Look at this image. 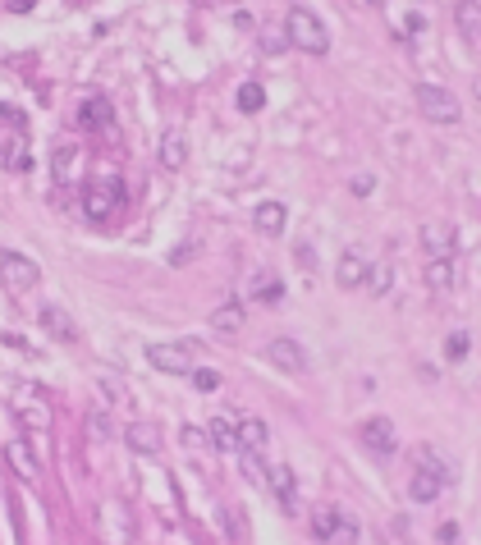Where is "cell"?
<instances>
[{
    "mask_svg": "<svg viewBox=\"0 0 481 545\" xmlns=\"http://www.w3.org/2000/svg\"><path fill=\"white\" fill-rule=\"evenodd\" d=\"M285 33H289V46H294V51H307V55H326L330 51L326 23L307 10V5H294V10L285 14Z\"/></svg>",
    "mask_w": 481,
    "mask_h": 545,
    "instance_id": "1",
    "label": "cell"
},
{
    "mask_svg": "<svg viewBox=\"0 0 481 545\" xmlns=\"http://www.w3.org/2000/svg\"><path fill=\"white\" fill-rule=\"evenodd\" d=\"M147 362L170 376H193L197 371V344L193 339H170V344H147Z\"/></svg>",
    "mask_w": 481,
    "mask_h": 545,
    "instance_id": "2",
    "label": "cell"
},
{
    "mask_svg": "<svg viewBox=\"0 0 481 545\" xmlns=\"http://www.w3.org/2000/svg\"><path fill=\"white\" fill-rule=\"evenodd\" d=\"M120 202H124V184L115 175L92 179L88 193H83V211H88V220H97V225H106V220L120 211Z\"/></svg>",
    "mask_w": 481,
    "mask_h": 545,
    "instance_id": "3",
    "label": "cell"
},
{
    "mask_svg": "<svg viewBox=\"0 0 481 545\" xmlns=\"http://www.w3.org/2000/svg\"><path fill=\"white\" fill-rule=\"evenodd\" d=\"M417 110L427 124H454L459 120V97L440 83H417Z\"/></svg>",
    "mask_w": 481,
    "mask_h": 545,
    "instance_id": "4",
    "label": "cell"
},
{
    "mask_svg": "<svg viewBox=\"0 0 481 545\" xmlns=\"http://www.w3.org/2000/svg\"><path fill=\"white\" fill-rule=\"evenodd\" d=\"M37 262H28V257H19V252H0V284L10 289V294H28V289H37Z\"/></svg>",
    "mask_w": 481,
    "mask_h": 545,
    "instance_id": "5",
    "label": "cell"
},
{
    "mask_svg": "<svg viewBox=\"0 0 481 545\" xmlns=\"http://www.w3.org/2000/svg\"><path fill=\"white\" fill-rule=\"evenodd\" d=\"M0 161L10 165V170H28V133H23L19 115L0 120Z\"/></svg>",
    "mask_w": 481,
    "mask_h": 545,
    "instance_id": "6",
    "label": "cell"
},
{
    "mask_svg": "<svg viewBox=\"0 0 481 545\" xmlns=\"http://www.w3.org/2000/svg\"><path fill=\"white\" fill-rule=\"evenodd\" d=\"M358 440H362V449H367V454H376V458H390L394 445H399L390 417H367V422L358 426Z\"/></svg>",
    "mask_w": 481,
    "mask_h": 545,
    "instance_id": "7",
    "label": "cell"
},
{
    "mask_svg": "<svg viewBox=\"0 0 481 545\" xmlns=\"http://www.w3.org/2000/svg\"><path fill=\"white\" fill-rule=\"evenodd\" d=\"M266 358H271L280 371H289V376L307 371V353H303L298 339H271V344H266Z\"/></svg>",
    "mask_w": 481,
    "mask_h": 545,
    "instance_id": "8",
    "label": "cell"
},
{
    "mask_svg": "<svg viewBox=\"0 0 481 545\" xmlns=\"http://www.w3.org/2000/svg\"><path fill=\"white\" fill-rule=\"evenodd\" d=\"M367 271H372L367 252H362V248H349L344 257H339V271H335L339 289H362V284H367Z\"/></svg>",
    "mask_w": 481,
    "mask_h": 545,
    "instance_id": "9",
    "label": "cell"
},
{
    "mask_svg": "<svg viewBox=\"0 0 481 545\" xmlns=\"http://www.w3.org/2000/svg\"><path fill=\"white\" fill-rule=\"evenodd\" d=\"M454 23H459L463 42L481 55V0H459V5H454Z\"/></svg>",
    "mask_w": 481,
    "mask_h": 545,
    "instance_id": "10",
    "label": "cell"
},
{
    "mask_svg": "<svg viewBox=\"0 0 481 545\" xmlns=\"http://www.w3.org/2000/svg\"><path fill=\"white\" fill-rule=\"evenodd\" d=\"M266 486L275 491L280 509H285V513H298V481H294V468H285V463H275L271 477H266Z\"/></svg>",
    "mask_w": 481,
    "mask_h": 545,
    "instance_id": "11",
    "label": "cell"
},
{
    "mask_svg": "<svg viewBox=\"0 0 481 545\" xmlns=\"http://www.w3.org/2000/svg\"><path fill=\"white\" fill-rule=\"evenodd\" d=\"M445 486H449L445 477H436V472H422V468H413V481H408V500H413V504H436L440 495H445Z\"/></svg>",
    "mask_w": 481,
    "mask_h": 545,
    "instance_id": "12",
    "label": "cell"
},
{
    "mask_svg": "<svg viewBox=\"0 0 481 545\" xmlns=\"http://www.w3.org/2000/svg\"><path fill=\"white\" fill-rule=\"evenodd\" d=\"M124 440H129L133 454H161V426L156 422H129Z\"/></svg>",
    "mask_w": 481,
    "mask_h": 545,
    "instance_id": "13",
    "label": "cell"
},
{
    "mask_svg": "<svg viewBox=\"0 0 481 545\" xmlns=\"http://www.w3.org/2000/svg\"><path fill=\"white\" fill-rule=\"evenodd\" d=\"M271 431H266L262 417H239V454H262Z\"/></svg>",
    "mask_w": 481,
    "mask_h": 545,
    "instance_id": "14",
    "label": "cell"
},
{
    "mask_svg": "<svg viewBox=\"0 0 481 545\" xmlns=\"http://www.w3.org/2000/svg\"><path fill=\"white\" fill-rule=\"evenodd\" d=\"M42 326L51 330V335L60 339V344H74V339H78V326H74V317H69L65 307H55V303H46V307H42Z\"/></svg>",
    "mask_w": 481,
    "mask_h": 545,
    "instance_id": "15",
    "label": "cell"
},
{
    "mask_svg": "<svg viewBox=\"0 0 481 545\" xmlns=\"http://www.w3.org/2000/svg\"><path fill=\"white\" fill-rule=\"evenodd\" d=\"M78 161H83V156H78L74 142H60V147H55V156H51L55 184H74V179H78Z\"/></svg>",
    "mask_w": 481,
    "mask_h": 545,
    "instance_id": "16",
    "label": "cell"
},
{
    "mask_svg": "<svg viewBox=\"0 0 481 545\" xmlns=\"http://www.w3.org/2000/svg\"><path fill=\"white\" fill-rule=\"evenodd\" d=\"M184 161H188V138L184 129H170L161 138V165L165 170H184Z\"/></svg>",
    "mask_w": 481,
    "mask_h": 545,
    "instance_id": "17",
    "label": "cell"
},
{
    "mask_svg": "<svg viewBox=\"0 0 481 545\" xmlns=\"http://www.w3.org/2000/svg\"><path fill=\"white\" fill-rule=\"evenodd\" d=\"M339 527H344V513H339L335 504H321V509H312V536H317V541H335Z\"/></svg>",
    "mask_w": 481,
    "mask_h": 545,
    "instance_id": "18",
    "label": "cell"
},
{
    "mask_svg": "<svg viewBox=\"0 0 481 545\" xmlns=\"http://www.w3.org/2000/svg\"><path fill=\"white\" fill-rule=\"evenodd\" d=\"M78 120H83V129H110L115 110H110L106 97H88L83 101V110H78Z\"/></svg>",
    "mask_w": 481,
    "mask_h": 545,
    "instance_id": "19",
    "label": "cell"
},
{
    "mask_svg": "<svg viewBox=\"0 0 481 545\" xmlns=\"http://www.w3.org/2000/svg\"><path fill=\"white\" fill-rule=\"evenodd\" d=\"M427 289H436V294H449V289H454V257H431L427 262Z\"/></svg>",
    "mask_w": 481,
    "mask_h": 545,
    "instance_id": "20",
    "label": "cell"
},
{
    "mask_svg": "<svg viewBox=\"0 0 481 545\" xmlns=\"http://www.w3.org/2000/svg\"><path fill=\"white\" fill-rule=\"evenodd\" d=\"M422 248H427L431 257H454V234H449V225H427L422 229Z\"/></svg>",
    "mask_w": 481,
    "mask_h": 545,
    "instance_id": "21",
    "label": "cell"
},
{
    "mask_svg": "<svg viewBox=\"0 0 481 545\" xmlns=\"http://www.w3.org/2000/svg\"><path fill=\"white\" fill-rule=\"evenodd\" d=\"M252 225H257V234H280L285 229V207L280 202H262L252 211Z\"/></svg>",
    "mask_w": 481,
    "mask_h": 545,
    "instance_id": "22",
    "label": "cell"
},
{
    "mask_svg": "<svg viewBox=\"0 0 481 545\" xmlns=\"http://www.w3.org/2000/svg\"><path fill=\"white\" fill-rule=\"evenodd\" d=\"M211 330H216V335H239L243 330V307L239 303L216 307V312H211Z\"/></svg>",
    "mask_w": 481,
    "mask_h": 545,
    "instance_id": "23",
    "label": "cell"
},
{
    "mask_svg": "<svg viewBox=\"0 0 481 545\" xmlns=\"http://www.w3.org/2000/svg\"><path fill=\"white\" fill-rule=\"evenodd\" d=\"M211 440H216L220 454H239V422H230V417H216V422H211Z\"/></svg>",
    "mask_w": 481,
    "mask_h": 545,
    "instance_id": "24",
    "label": "cell"
},
{
    "mask_svg": "<svg viewBox=\"0 0 481 545\" xmlns=\"http://www.w3.org/2000/svg\"><path fill=\"white\" fill-rule=\"evenodd\" d=\"M417 468H422V472H436V477H445V481H454V468H449L445 458H440L436 445H422V449H417Z\"/></svg>",
    "mask_w": 481,
    "mask_h": 545,
    "instance_id": "25",
    "label": "cell"
},
{
    "mask_svg": "<svg viewBox=\"0 0 481 545\" xmlns=\"http://www.w3.org/2000/svg\"><path fill=\"white\" fill-rule=\"evenodd\" d=\"M252 294L262 298V303H280V298H285V284H280V275H257V280H252Z\"/></svg>",
    "mask_w": 481,
    "mask_h": 545,
    "instance_id": "26",
    "label": "cell"
},
{
    "mask_svg": "<svg viewBox=\"0 0 481 545\" xmlns=\"http://www.w3.org/2000/svg\"><path fill=\"white\" fill-rule=\"evenodd\" d=\"M262 106H266L262 83H243V88H239V110H243V115H257Z\"/></svg>",
    "mask_w": 481,
    "mask_h": 545,
    "instance_id": "27",
    "label": "cell"
},
{
    "mask_svg": "<svg viewBox=\"0 0 481 545\" xmlns=\"http://www.w3.org/2000/svg\"><path fill=\"white\" fill-rule=\"evenodd\" d=\"M10 463L23 472V477H37V458L28 454V445H23V440H14V445H10Z\"/></svg>",
    "mask_w": 481,
    "mask_h": 545,
    "instance_id": "28",
    "label": "cell"
},
{
    "mask_svg": "<svg viewBox=\"0 0 481 545\" xmlns=\"http://www.w3.org/2000/svg\"><path fill=\"white\" fill-rule=\"evenodd\" d=\"M394 284V271L385 262H372V271H367V289H372V294H385V289H390Z\"/></svg>",
    "mask_w": 481,
    "mask_h": 545,
    "instance_id": "29",
    "label": "cell"
},
{
    "mask_svg": "<svg viewBox=\"0 0 481 545\" xmlns=\"http://www.w3.org/2000/svg\"><path fill=\"white\" fill-rule=\"evenodd\" d=\"M468 344H472L468 330H454V335L445 339V358L449 362H463V358H468Z\"/></svg>",
    "mask_w": 481,
    "mask_h": 545,
    "instance_id": "30",
    "label": "cell"
},
{
    "mask_svg": "<svg viewBox=\"0 0 481 545\" xmlns=\"http://www.w3.org/2000/svg\"><path fill=\"white\" fill-rule=\"evenodd\" d=\"M289 46V33L285 28H262V51L266 55H280Z\"/></svg>",
    "mask_w": 481,
    "mask_h": 545,
    "instance_id": "31",
    "label": "cell"
},
{
    "mask_svg": "<svg viewBox=\"0 0 481 545\" xmlns=\"http://www.w3.org/2000/svg\"><path fill=\"white\" fill-rule=\"evenodd\" d=\"M220 381H225V376H220V371H211V367H197V371H193V385H197L202 394L220 390Z\"/></svg>",
    "mask_w": 481,
    "mask_h": 545,
    "instance_id": "32",
    "label": "cell"
},
{
    "mask_svg": "<svg viewBox=\"0 0 481 545\" xmlns=\"http://www.w3.org/2000/svg\"><path fill=\"white\" fill-rule=\"evenodd\" d=\"M184 445H188V449H202V445H207V431H197V426H184Z\"/></svg>",
    "mask_w": 481,
    "mask_h": 545,
    "instance_id": "33",
    "label": "cell"
},
{
    "mask_svg": "<svg viewBox=\"0 0 481 545\" xmlns=\"http://www.w3.org/2000/svg\"><path fill=\"white\" fill-rule=\"evenodd\" d=\"M440 545H459V523H440Z\"/></svg>",
    "mask_w": 481,
    "mask_h": 545,
    "instance_id": "34",
    "label": "cell"
},
{
    "mask_svg": "<svg viewBox=\"0 0 481 545\" xmlns=\"http://www.w3.org/2000/svg\"><path fill=\"white\" fill-rule=\"evenodd\" d=\"M472 92H477V101H481V78H472Z\"/></svg>",
    "mask_w": 481,
    "mask_h": 545,
    "instance_id": "35",
    "label": "cell"
},
{
    "mask_svg": "<svg viewBox=\"0 0 481 545\" xmlns=\"http://www.w3.org/2000/svg\"><path fill=\"white\" fill-rule=\"evenodd\" d=\"M372 5H385V0H372Z\"/></svg>",
    "mask_w": 481,
    "mask_h": 545,
    "instance_id": "36",
    "label": "cell"
}]
</instances>
